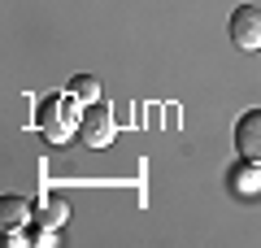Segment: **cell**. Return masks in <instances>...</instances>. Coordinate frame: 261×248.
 Instances as JSON below:
<instances>
[{
	"label": "cell",
	"instance_id": "cell-6",
	"mask_svg": "<svg viewBox=\"0 0 261 248\" xmlns=\"http://www.w3.org/2000/svg\"><path fill=\"white\" fill-rule=\"evenodd\" d=\"M65 218H70V205H65L61 196H39V227L57 231Z\"/></svg>",
	"mask_w": 261,
	"mask_h": 248
},
{
	"label": "cell",
	"instance_id": "cell-4",
	"mask_svg": "<svg viewBox=\"0 0 261 248\" xmlns=\"http://www.w3.org/2000/svg\"><path fill=\"white\" fill-rule=\"evenodd\" d=\"M235 153H240L244 161L261 165V109H248L235 122Z\"/></svg>",
	"mask_w": 261,
	"mask_h": 248
},
{
	"label": "cell",
	"instance_id": "cell-1",
	"mask_svg": "<svg viewBox=\"0 0 261 248\" xmlns=\"http://www.w3.org/2000/svg\"><path fill=\"white\" fill-rule=\"evenodd\" d=\"M74 96H48L44 109H39V131H44L48 144H65V139H74L79 122H83V113H74Z\"/></svg>",
	"mask_w": 261,
	"mask_h": 248
},
{
	"label": "cell",
	"instance_id": "cell-8",
	"mask_svg": "<svg viewBox=\"0 0 261 248\" xmlns=\"http://www.w3.org/2000/svg\"><path fill=\"white\" fill-rule=\"evenodd\" d=\"M231 183H235V192H240V196H257V192H261V175H257V161H244L240 170L231 175Z\"/></svg>",
	"mask_w": 261,
	"mask_h": 248
},
{
	"label": "cell",
	"instance_id": "cell-3",
	"mask_svg": "<svg viewBox=\"0 0 261 248\" xmlns=\"http://www.w3.org/2000/svg\"><path fill=\"white\" fill-rule=\"evenodd\" d=\"M231 44L240 53H257L261 48V9L257 5H240L231 13Z\"/></svg>",
	"mask_w": 261,
	"mask_h": 248
},
{
	"label": "cell",
	"instance_id": "cell-5",
	"mask_svg": "<svg viewBox=\"0 0 261 248\" xmlns=\"http://www.w3.org/2000/svg\"><path fill=\"white\" fill-rule=\"evenodd\" d=\"M27 222H31V205L22 196H0V227H5V235L9 231H22Z\"/></svg>",
	"mask_w": 261,
	"mask_h": 248
},
{
	"label": "cell",
	"instance_id": "cell-7",
	"mask_svg": "<svg viewBox=\"0 0 261 248\" xmlns=\"http://www.w3.org/2000/svg\"><path fill=\"white\" fill-rule=\"evenodd\" d=\"M65 92L74 96L79 105H96V101H100V79H96V74H74Z\"/></svg>",
	"mask_w": 261,
	"mask_h": 248
},
{
	"label": "cell",
	"instance_id": "cell-2",
	"mask_svg": "<svg viewBox=\"0 0 261 248\" xmlns=\"http://www.w3.org/2000/svg\"><path fill=\"white\" fill-rule=\"evenodd\" d=\"M113 135H118V122H113V113L105 109L100 101L87 105V109H83V122H79V139H83L87 148H109Z\"/></svg>",
	"mask_w": 261,
	"mask_h": 248
}]
</instances>
